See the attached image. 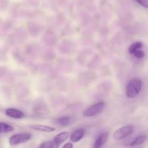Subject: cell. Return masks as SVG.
Masks as SVG:
<instances>
[{"mask_svg":"<svg viewBox=\"0 0 148 148\" xmlns=\"http://www.w3.org/2000/svg\"><path fill=\"white\" fill-rule=\"evenodd\" d=\"M142 89V81L133 79L129 82L126 88V95L128 98H134L139 95Z\"/></svg>","mask_w":148,"mask_h":148,"instance_id":"obj_1","label":"cell"},{"mask_svg":"<svg viewBox=\"0 0 148 148\" xmlns=\"http://www.w3.org/2000/svg\"><path fill=\"white\" fill-rule=\"evenodd\" d=\"M106 103L104 102H98L97 103L93 104L88 107L83 113L84 116L85 117H92L98 115L99 113L103 110Z\"/></svg>","mask_w":148,"mask_h":148,"instance_id":"obj_2","label":"cell"},{"mask_svg":"<svg viewBox=\"0 0 148 148\" xmlns=\"http://www.w3.org/2000/svg\"><path fill=\"white\" fill-rule=\"evenodd\" d=\"M134 131V127L132 126H126L119 129L114 132L113 138L115 140H122L130 136Z\"/></svg>","mask_w":148,"mask_h":148,"instance_id":"obj_3","label":"cell"},{"mask_svg":"<svg viewBox=\"0 0 148 148\" xmlns=\"http://www.w3.org/2000/svg\"><path fill=\"white\" fill-rule=\"evenodd\" d=\"M31 138V134L29 133H22V134H14L10 138L9 143L10 145H17L26 143Z\"/></svg>","mask_w":148,"mask_h":148,"instance_id":"obj_4","label":"cell"},{"mask_svg":"<svg viewBox=\"0 0 148 148\" xmlns=\"http://www.w3.org/2000/svg\"><path fill=\"white\" fill-rule=\"evenodd\" d=\"M5 114L7 116L12 119H22L24 117V113L15 108H7L5 111Z\"/></svg>","mask_w":148,"mask_h":148,"instance_id":"obj_5","label":"cell"},{"mask_svg":"<svg viewBox=\"0 0 148 148\" xmlns=\"http://www.w3.org/2000/svg\"><path fill=\"white\" fill-rule=\"evenodd\" d=\"M69 137V133L64 132H61L59 134H58L55 137V138L53 139V141L55 143V145L56 147H59L60 146V145L62 143H63L64 142L66 141L68 139V137Z\"/></svg>","mask_w":148,"mask_h":148,"instance_id":"obj_6","label":"cell"},{"mask_svg":"<svg viewBox=\"0 0 148 148\" xmlns=\"http://www.w3.org/2000/svg\"><path fill=\"white\" fill-rule=\"evenodd\" d=\"M107 139H108V133H101V134L98 136V138L96 139V140L95 141L94 147L99 148L102 147V146H103L104 145H105V143H106Z\"/></svg>","mask_w":148,"mask_h":148,"instance_id":"obj_7","label":"cell"},{"mask_svg":"<svg viewBox=\"0 0 148 148\" xmlns=\"http://www.w3.org/2000/svg\"><path fill=\"white\" fill-rule=\"evenodd\" d=\"M85 134V130L83 129H78L75 130L70 136V140L72 143H77L83 137Z\"/></svg>","mask_w":148,"mask_h":148,"instance_id":"obj_8","label":"cell"},{"mask_svg":"<svg viewBox=\"0 0 148 148\" xmlns=\"http://www.w3.org/2000/svg\"><path fill=\"white\" fill-rule=\"evenodd\" d=\"M30 128L36 131L42 132H52L55 131V128L49 126L42 125V124H35V125L30 126Z\"/></svg>","mask_w":148,"mask_h":148,"instance_id":"obj_9","label":"cell"},{"mask_svg":"<svg viewBox=\"0 0 148 148\" xmlns=\"http://www.w3.org/2000/svg\"><path fill=\"white\" fill-rule=\"evenodd\" d=\"M70 118L69 116H61L55 119V123L59 126L62 127H66L70 123Z\"/></svg>","mask_w":148,"mask_h":148,"instance_id":"obj_10","label":"cell"},{"mask_svg":"<svg viewBox=\"0 0 148 148\" xmlns=\"http://www.w3.org/2000/svg\"><path fill=\"white\" fill-rule=\"evenodd\" d=\"M146 140H147V137L146 135H140L137 137L136 139H134L131 143H130V146H138L140 145H143V143H145Z\"/></svg>","mask_w":148,"mask_h":148,"instance_id":"obj_11","label":"cell"},{"mask_svg":"<svg viewBox=\"0 0 148 148\" xmlns=\"http://www.w3.org/2000/svg\"><path fill=\"white\" fill-rule=\"evenodd\" d=\"M14 130L12 126L4 122H0V133H9Z\"/></svg>","mask_w":148,"mask_h":148,"instance_id":"obj_12","label":"cell"},{"mask_svg":"<svg viewBox=\"0 0 148 148\" xmlns=\"http://www.w3.org/2000/svg\"><path fill=\"white\" fill-rule=\"evenodd\" d=\"M142 47H143V43H142L141 42H135V43H132V44L130 46V47L129 48V53H130V54H133L136 51L141 49Z\"/></svg>","mask_w":148,"mask_h":148,"instance_id":"obj_13","label":"cell"},{"mask_svg":"<svg viewBox=\"0 0 148 148\" xmlns=\"http://www.w3.org/2000/svg\"><path fill=\"white\" fill-rule=\"evenodd\" d=\"M40 148H56V145H55V143H53V140L51 141H46L44 143H42L40 146Z\"/></svg>","mask_w":148,"mask_h":148,"instance_id":"obj_14","label":"cell"},{"mask_svg":"<svg viewBox=\"0 0 148 148\" xmlns=\"http://www.w3.org/2000/svg\"><path fill=\"white\" fill-rule=\"evenodd\" d=\"M132 55H134V57L138 58V59H142V58L144 57L145 55V52L143 51V50H141V49H138V50L134 52Z\"/></svg>","mask_w":148,"mask_h":148,"instance_id":"obj_15","label":"cell"},{"mask_svg":"<svg viewBox=\"0 0 148 148\" xmlns=\"http://www.w3.org/2000/svg\"><path fill=\"white\" fill-rule=\"evenodd\" d=\"M135 1H137V2H138L141 6L144 7L145 8H147L148 7L147 0H135Z\"/></svg>","mask_w":148,"mask_h":148,"instance_id":"obj_16","label":"cell"},{"mask_svg":"<svg viewBox=\"0 0 148 148\" xmlns=\"http://www.w3.org/2000/svg\"><path fill=\"white\" fill-rule=\"evenodd\" d=\"M72 147H73V145H72L71 143H66V144L63 145V148H72Z\"/></svg>","mask_w":148,"mask_h":148,"instance_id":"obj_17","label":"cell"}]
</instances>
